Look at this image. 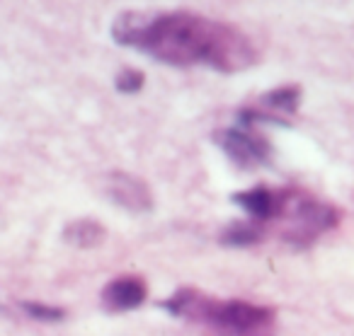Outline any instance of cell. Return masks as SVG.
<instances>
[{
    "label": "cell",
    "instance_id": "obj_1",
    "mask_svg": "<svg viewBox=\"0 0 354 336\" xmlns=\"http://www.w3.org/2000/svg\"><path fill=\"white\" fill-rule=\"evenodd\" d=\"M112 37L117 44L170 66L241 73L257 61V49L245 32L194 12H124L114 20Z\"/></svg>",
    "mask_w": 354,
    "mask_h": 336
},
{
    "label": "cell",
    "instance_id": "obj_2",
    "mask_svg": "<svg viewBox=\"0 0 354 336\" xmlns=\"http://www.w3.org/2000/svg\"><path fill=\"white\" fill-rule=\"evenodd\" d=\"M170 315L209 326L218 334H267L274 326L270 307L243 300H214L194 288H180L162 302Z\"/></svg>",
    "mask_w": 354,
    "mask_h": 336
},
{
    "label": "cell",
    "instance_id": "obj_3",
    "mask_svg": "<svg viewBox=\"0 0 354 336\" xmlns=\"http://www.w3.org/2000/svg\"><path fill=\"white\" fill-rule=\"evenodd\" d=\"M289 220V228L284 230V239L296 247L310 244L320 233L335 228L339 223V213L328 204L306 199V196H291L289 191L281 194L279 213Z\"/></svg>",
    "mask_w": 354,
    "mask_h": 336
},
{
    "label": "cell",
    "instance_id": "obj_4",
    "mask_svg": "<svg viewBox=\"0 0 354 336\" xmlns=\"http://www.w3.org/2000/svg\"><path fill=\"white\" fill-rule=\"evenodd\" d=\"M214 141L223 148L228 157L236 162L238 167H257L270 162L272 146L262 136L252 131H243V128H223V131L214 133Z\"/></svg>",
    "mask_w": 354,
    "mask_h": 336
},
{
    "label": "cell",
    "instance_id": "obj_5",
    "mask_svg": "<svg viewBox=\"0 0 354 336\" xmlns=\"http://www.w3.org/2000/svg\"><path fill=\"white\" fill-rule=\"evenodd\" d=\"M107 194L117 206L129 213H148L153 208V194L143 179L127 172H114L107 177Z\"/></svg>",
    "mask_w": 354,
    "mask_h": 336
},
{
    "label": "cell",
    "instance_id": "obj_6",
    "mask_svg": "<svg viewBox=\"0 0 354 336\" xmlns=\"http://www.w3.org/2000/svg\"><path fill=\"white\" fill-rule=\"evenodd\" d=\"M148 295L146 283L138 276H122L102 288V307L107 312H127L138 307Z\"/></svg>",
    "mask_w": 354,
    "mask_h": 336
},
{
    "label": "cell",
    "instance_id": "obj_7",
    "mask_svg": "<svg viewBox=\"0 0 354 336\" xmlns=\"http://www.w3.org/2000/svg\"><path fill=\"white\" fill-rule=\"evenodd\" d=\"M233 201L250 215L257 223H265L270 218H277L281 204V194H274L267 186H255L250 191H241V194H233Z\"/></svg>",
    "mask_w": 354,
    "mask_h": 336
},
{
    "label": "cell",
    "instance_id": "obj_8",
    "mask_svg": "<svg viewBox=\"0 0 354 336\" xmlns=\"http://www.w3.org/2000/svg\"><path fill=\"white\" fill-rule=\"evenodd\" d=\"M104 237H107V230L93 218H78L66 225V230H64V239L78 249L97 247V244L104 242Z\"/></svg>",
    "mask_w": 354,
    "mask_h": 336
},
{
    "label": "cell",
    "instance_id": "obj_9",
    "mask_svg": "<svg viewBox=\"0 0 354 336\" xmlns=\"http://www.w3.org/2000/svg\"><path fill=\"white\" fill-rule=\"evenodd\" d=\"M262 99H265L267 107L279 109V112H286V114H294L296 107H299L301 90L296 88V85H286V88H279V90H272V92H267Z\"/></svg>",
    "mask_w": 354,
    "mask_h": 336
},
{
    "label": "cell",
    "instance_id": "obj_10",
    "mask_svg": "<svg viewBox=\"0 0 354 336\" xmlns=\"http://www.w3.org/2000/svg\"><path fill=\"white\" fill-rule=\"evenodd\" d=\"M262 239V233L260 228H255V225H233L231 230H226V233L221 235V242L223 244H231V247H250V244H257Z\"/></svg>",
    "mask_w": 354,
    "mask_h": 336
},
{
    "label": "cell",
    "instance_id": "obj_11",
    "mask_svg": "<svg viewBox=\"0 0 354 336\" xmlns=\"http://www.w3.org/2000/svg\"><path fill=\"white\" fill-rule=\"evenodd\" d=\"M143 83H146V75H143L141 70L127 68V70H122V73L117 75V80H114V88H117L119 92H124V95H136L138 90L143 88Z\"/></svg>",
    "mask_w": 354,
    "mask_h": 336
},
{
    "label": "cell",
    "instance_id": "obj_12",
    "mask_svg": "<svg viewBox=\"0 0 354 336\" xmlns=\"http://www.w3.org/2000/svg\"><path fill=\"white\" fill-rule=\"evenodd\" d=\"M22 310H25L30 317H35V319H44V322L64 319V310H59V307L41 305V302H22Z\"/></svg>",
    "mask_w": 354,
    "mask_h": 336
}]
</instances>
